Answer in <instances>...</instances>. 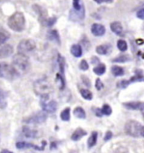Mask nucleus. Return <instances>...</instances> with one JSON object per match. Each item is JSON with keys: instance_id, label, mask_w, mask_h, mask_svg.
<instances>
[{"instance_id": "nucleus-2", "label": "nucleus", "mask_w": 144, "mask_h": 153, "mask_svg": "<svg viewBox=\"0 0 144 153\" xmlns=\"http://www.w3.org/2000/svg\"><path fill=\"white\" fill-rule=\"evenodd\" d=\"M20 73L15 67L9 63L0 62V77L9 81H14L19 78Z\"/></svg>"}, {"instance_id": "nucleus-40", "label": "nucleus", "mask_w": 144, "mask_h": 153, "mask_svg": "<svg viewBox=\"0 0 144 153\" xmlns=\"http://www.w3.org/2000/svg\"><path fill=\"white\" fill-rule=\"evenodd\" d=\"M137 17L140 19H144V8L141 9L139 11H137Z\"/></svg>"}, {"instance_id": "nucleus-24", "label": "nucleus", "mask_w": 144, "mask_h": 153, "mask_svg": "<svg viewBox=\"0 0 144 153\" xmlns=\"http://www.w3.org/2000/svg\"><path fill=\"white\" fill-rule=\"evenodd\" d=\"M93 71H94V72H95L97 76H101V75L104 74L105 72H106V67H105L104 64L99 63V64H98V66H96L93 69Z\"/></svg>"}, {"instance_id": "nucleus-41", "label": "nucleus", "mask_w": 144, "mask_h": 153, "mask_svg": "<svg viewBox=\"0 0 144 153\" xmlns=\"http://www.w3.org/2000/svg\"><path fill=\"white\" fill-rule=\"evenodd\" d=\"M95 3L99 4H101L103 3H106V4H110V3H113V0H94Z\"/></svg>"}, {"instance_id": "nucleus-48", "label": "nucleus", "mask_w": 144, "mask_h": 153, "mask_svg": "<svg viewBox=\"0 0 144 153\" xmlns=\"http://www.w3.org/2000/svg\"><path fill=\"white\" fill-rule=\"evenodd\" d=\"M1 99H2V95H1V92H0V102H1Z\"/></svg>"}, {"instance_id": "nucleus-19", "label": "nucleus", "mask_w": 144, "mask_h": 153, "mask_svg": "<svg viewBox=\"0 0 144 153\" xmlns=\"http://www.w3.org/2000/svg\"><path fill=\"white\" fill-rule=\"evenodd\" d=\"M111 45L109 44H103L96 47L95 51L97 52V54L99 55H108L111 51Z\"/></svg>"}, {"instance_id": "nucleus-35", "label": "nucleus", "mask_w": 144, "mask_h": 153, "mask_svg": "<svg viewBox=\"0 0 144 153\" xmlns=\"http://www.w3.org/2000/svg\"><path fill=\"white\" fill-rule=\"evenodd\" d=\"M89 68H90V66H89V64L87 62V61L86 60H82L81 62L79 64L80 70H82V71H87L89 69Z\"/></svg>"}, {"instance_id": "nucleus-47", "label": "nucleus", "mask_w": 144, "mask_h": 153, "mask_svg": "<svg viewBox=\"0 0 144 153\" xmlns=\"http://www.w3.org/2000/svg\"><path fill=\"white\" fill-rule=\"evenodd\" d=\"M1 153H12V152H9L8 150H3L1 151Z\"/></svg>"}, {"instance_id": "nucleus-23", "label": "nucleus", "mask_w": 144, "mask_h": 153, "mask_svg": "<svg viewBox=\"0 0 144 153\" xmlns=\"http://www.w3.org/2000/svg\"><path fill=\"white\" fill-rule=\"evenodd\" d=\"M10 37V34L4 30L2 26H0V45L4 44L6 41H8Z\"/></svg>"}, {"instance_id": "nucleus-7", "label": "nucleus", "mask_w": 144, "mask_h": 153, "mask_svg": "<svg viewBox=\"0 0 144 153\" xmlns=\"http://www.w3.org/2000/svg\"><path fill=\"white\" fill-rule=\"evenodd\" d=\"M49 100V95H46L41 97V106L42 109L46 113L53 114L57 111V104L55 100Z\"/></svg>"}, {"instance_id": "nucleus-39", "label": "nucleus", "mask_w": 144, "mask_h": 153, "mask_svg": "<svg viewBox=\"0 0 144 153\" xmlns=\"http://www.w3.org/2000/svg\"><path fill=\"white\" fill-rule=\"evenodd\" d=\"M113 134L111 131H107L106 133H105V135H104V141H108L110 140L112 138Z\"/></svg>"}, {"instance_id": "nucleus-5", "label": "nucleus", "mask_w": 144, "mask_h": 153, "mask_svg": "<svg viewBox=\"0 0 144 153\" xmlns=\"http://www.w3.org/2000/svg\"><path fill=\"white\" fill-rule=\"evenodd\" d=\"M34 89L36 94H38L40 97L49 95L51 91V86L48 82L46 81V78H41L35 82L34 83Z\"/></svg>"}, {"instance_id": "nucleus-26", "label": "nucleus", "mask_w": 144, "mask_h": 153, "mask_svg": "<svg viewBox=\"0 0 144 153\" xmlns=\"http://www.w3.org/2000/svg\"><path fill=\"white\" fill-rule=\"evenodd\" d=\"M73 114L78 119H82L84 120L86 118V113L84 111V109L82 107H76L73 110Z\"/></svg>"}, {"instance_id": "nucleus-29", "label": "nucleus", "mask_w": 144, "mask_h": 153, "mask_svg": "<svg viewBox=\"0 0 144 153\" xmlns=\"http://www.w3.org/2000/svg\"><path fill=\"white\" fill-rule=\"evenodd\" d=\"M60 117L63 121H69L70 120V108H64L61 112Z\"/></svg>"}, {"instance_id": "nucleus-8", "label": "nucleus", "mask_w": 144, "mask_h": 153, "mask_svg": "<svg viewBox=\"0 0 144 153\" xmlns=\"http://www.w3.org/2000/svg\"><path fill=\"white\" fill-rule=\"evenodd\" d=\"M46 120H47V114L43 110V111H38V112L35 113L30 117L25 119L24 121L26 122V124L38 125V124H43Z\"/></svg>"}, {"instance_id": "nucleus-38", "label": "nucleus", "mask_w": 144, "mask_h": 153, "mask_svg": "<svg viewBox=\"0 0 144 153\" xmlns=\"http://www.w3.org/2000/svg\"><path fill=\"white\" fill-rule=\"evenodd\" d=\"M81 79H82V81L84 82V85H86L88 88H90L91 87V82H90V80L86 76H81Z\"/></svg>"}, {"instance_id": "nucleus-21", "label": "nucleus", "mask_w": 144, "mask_h": 153, "mask_svg": "<svg viewBox=\"0 0 144 153\" xmlns=\"http://www.w3.org/2000/svg\"><path fill=\"white\" fill-rule=\"evenodd\" d=\"M71 54L75 57H81L83 55V48L79 44H74L71 46Z\"/></svg>"}, {"instance_id": "nucleus-36", "label": "nucleus", "mask_w": 144, "mask_h": 153, "mask_svg": "<svg viewBox=\"0 0 144 153\" xmlns=\"http://www.w3.org/2000/svg\"><path fill=\"white\" fill-rule=\"evenodd\" d=\"M72 6L75 10H80L83 7L80 4V0H72Z\"/></svg>"}, {"instance_id": "nucleus-31", "label": "nucleus", "mask_w": 144, "mask_h": 153, "mask_svg": "<svg viewBox=\"0 0 144 153\" xmlns=\"http://www.w3.org/2000/svg\"><path fill=\"white\" fill-rule=\"evenodd\" d=\"M56 81L60 83V86H59V88L61 90H63L65 88V85H66V82H65V76H63L62 74L60 73H57V76H56Z\"/></svg>"}, {"instance_id": "nucleus-46", "label": "nucleus", "mask_w": 144, "mask_h": 153, "mask_svg": "<svg viewBox=\"0 0 144 153\" xmlns=\"http://www.w3.org/2000/svg\"><path fill=\"white\" fill-rule=\"evenodd\" d=\"M141 137L144 138V126H142V129H141Z\"/></svg>"}, {"instance_id": "nucleus-18", "label": "nucleus", "mask_w": 144, "mask_h": 153, "mask_svg": "<svg viewBox=\"0 0 144 153\" xmlns=\"http://www.w3.org/2000/svg\"><path fill=\"white\" fill-rule=\"evenodd\" d=\"M87 131H85L84 129L82 128H77L75 131L72 134V136H71V139L73 141H78L79 140H81L84 136L87 135Z\"/></svg>"}, {"instance_id": "nucleus-14", "label": "nucleus", "mask_w": 144, "mask_h": 153, "mask_svg": "<svg viewBox=\"0 0 144 153\" xmlns=\"http://www.w3.org/2000/svg\"><path fill=\"white\" fill-rule=\"evenodd\" d=\"M91 32L95 36H102L105 34V27L103 25L95 23L91 26Z\"/></svg>"}, {"instance_id": "nucleus-33", "label": "nucleus", "mask_w": 144, "mask_h": 153, "mask_svg": "<svg viewBox=\"0 0 144 153\" xmlns=\"http://www.w3.org/2000/svg\"><path fill=\"white\" fill-rule=\"evenodd\" d=\"M127 47H128L127 43L124 40H119L117 41V48L120 50L121 51H123V52L126 51L127 50Z\"/></svg>"}, {"instance_id": "nucleus-43", "label": "nucleus", "mask_w": 144, "mask_h": 153, "mask_svg": "<svg viewBox=\"0 0 144 153\" xmlns=\"http://www.w3.org/2000/svg\"><path fill=\"white\" fill-rule=\"evenodd\" d=\"M91 62H92V64H99L100 61H99V58H97V56H94L91 60Z\"/></svg>"}, {"instance_id": "nucleus-42", "label": "nucleus", "mask_w": 144, "mask_h": 153, "mask_svg": "<svg viewBox=\"0 0 144 153\" xmlns=\"http://www.w3.org/2000/svg\"><path fill=\"white\" fill-rule=\"evenodd\" d=\"M95 115L97 116V117H102L103 115H102V114H101V111H100V108H97L95 109Z\"/></svg>"}, {"instance_id": "nucleus-45", "label": "nucleus", "mask_w": 144, "mask_h": 153, "mask_svg": "<svg viewBox=\"0 0 144 153\" xmlns=\"http://www.w3.org/2000/svg\"><path fill=\"white\" fill-rule=\"evenodd\" d=\"M51 150H52V149H56L57 148V145H56V142H51Z\"/></svg>"}, {"instance_id": "nucleus-49", "label": "nucleus", "mask_w": 144, "mask_h": 153, "mask_svg": "<svg viewBox=\"0 0 144 153\" xmlns=\"http://www.w3.org/2000/svg\"><path fill=\"white\" fill-rule=\"evenodd\" d=\"M142 112V114H143V119H144V110L143 111H141Z\"/></svg>"}, {"instance_id": "nucleus-3", "label": "nucleus", "mask_w": 144, "mask_h": 153, "mask_svg": "<svg viewBox=\"0 0 144 153\" xmlns=\"http://www.w3.org/2000/svg\"><path fill=\"white\" fill-rule=\"evenodd\" d=\"M13 64L17 70H19L21 72H28L30 67H31V63L30 60L24 53L18 52L16 55H14L13 57Z\"/></svg>"}, {"instance_id": "nucleus-44", "label": "nucleus", "mask_w": 144, "mask_h": 153, "mask_svg": "<svg viewBox=\"0 0 144 153\" xmlns=\"http://www.w3.org/2000/svg\"><path fill=\"white\" fill-rule=\"evenodd\" d=\"M136 42H137V45H143L144 44V41L143 39H137V40L136 41Z\"/></svg>"}, {"instance_id": "nucleus-25", "label": "nucleus", "mask_w": 144, "mask_h": 153, "mask_svg": "<svg viewBox=\"0 0 144 153\" xmlns=\"http://www.w3.org/2000/svg\"><path fill=\"white\" fill-rule=\"evenodd\" d=\"M57 63H58V67L60 69V74L64 76L65 75V59L60 54L57 55Z\"/></svg>"}, {"instance_id": "nucleus-32", "label": "nucleus", "mask_w": 144, "mask_h": 153, "mask_svg": "<svg viewBox=\"0 0 144 153\" xmlns=\"http://www.w3.org/2000/svg\"><path fill=\"white\" fill-rule=\"evenodd\" d=\"M100 111L102 115H105V116H110L112 114V108L109 105V104H103L102 108H100Z\"/></svg>"}, {"instance_id": "nucleus-28", "label": "nucleus", "mask_w": 144, "mask_h": 153, "mask_svg": "<svg viewBox=\"0 0 144 153\" xmlns=\"http://www.w3.org/2000/svg\"><path fill=\"white\" fill-rule=\"evenodd\" d=\"M131 61V57L129 55H121L119 56H117L116 58L112 60L113 62H119V63H125Z\"/></svg>"}, {"instance_id": "nucleus-13", "label": "nucleus", "mask_w": 144, "mask_h": 153, "mask_svg": "<svg viewBox=\"0 0 144 153\" xmlns=\"http://www.w3.org/2000/svg\"><path fill=\"white\" fill-rule=\"evenodd\" d=\"M122 105L128 110H144V102H126Z\"/></svg>"}, {"instance_id": "nucleus-6", "label": "nucleus", "mask_w": 144, "mask_h": 153, "mask_svg": "<svg viewBox=\"0 0 144 153\" xmlns=\"http://www.w3.org/2000/svg\"><path fill=\"white\" fill-rule=\"evenodd\" d=\"M144 81V75L143 73L142 70H136L135 71V75L132 76L131 77L130 79L128 80H122V81L118 82V83L116 84L117 88H127L129 84L132 83V82H142Z\"/></svg>"}, {"instance_id": "nucleus-4", "label": "nucleus", "mask_w": 144, "mask_h": 153, "mask_svg": "<svg viewBox=\"0 0 144 153\" xmlns=\"http://www.w3.org/2000/svg\"><path fill=\"white\" fill-rule=\"evenodd\" d=\"M141 123L137 120H128L125 125V132L126 135H130L131 137L137 138L141 137V129H142Z\"/></svg>"}, {"instance_id": "nucleus-10", "label": "nucleus", "mask_w": 144, "mask_h": 153, "mask_svg": "<svg viewBox=\"0 0 144 153\" xmlns=\"http://www.w3.org/2000/svg\"><path fill=\"white\" fill-rule=\"evenodd\" d=\"M46 145V141L43 140L42 141V146H37L33 143H30V142H25V141H19L16 143L15 146L16 148L19 150H22V149H30L33 148L36 150V151H44L45 150V146Z\"/></svg>"}, {"instance_id": "nucleus-17", "label": "nucleus", "mask_w": 144, "mask_h": 153, "mask_svg": "<svg viewBox=\"0 0 144 153\" xmlns=\"http://www.w3.org/2000/svg\"><path fill=\"white\" fill-rule=\"evenodd\" d=\"M14 48L10 45H4L0 48V59L9 57V56L13 54Z\"/></svg>"}, {"instance_id": "nucleus-11", "label": "nucleus", "mask_w": 144, "mask_h": 153, "mask_svg": "<svg viewBox=\"0 0 144 153\" xmlns=\"http://www.w3.org/2000/svg\"><path fill=\"white\" fill-rule=\"evenodd\" d=\"M85 16V10H84V7L83 6L80 10H71L69 13V19L72 20L73 22H77V21H81L84 19Z\"/></svg>"}, {"instance_id": "nucleus-30", "label": "nucleus", "mask_w": 144, "mask_h": 153, "mask_svg": "<svg viewBox=\"0 0 144 153\" xmlns=\"http://www.w3.org/2000/svg\"><path fill=\"white\" fill-rule=\"evenodd\" d=\"M79 92H80V94L83 97V99H86V100H92L93 99V94L89 89L82 88L79 90Z\"/></svg>"}, {"instance_id": "nucleus-12", "label": "nucleus", "mask_w": 144, "mask_h": 153, "mask_svg": "<svg viewBox=\"0 0 144 153\" xmlns=\"http://www.w3.org/2000/svg\"><path fill=\"white\" fill-rule=\"evenodd\" d=\"M33 9L36 11V13L38 14V19H39V22L41 23V25H43L44 22L46 20V19L48 18L47 17V12L46 11L45 9L43 8H41V6L39 5L35 4L33 5Z\"/></svg>"}, {"instance_id": "nucleus-16", "label": "nucleus", "mask_w": 144, "mask_h": 153, "mask_svg": "<svg viewBox=\"0 0 144 153\" xmlns=\"http://www.w3.org/2000/svg\"><path fill=\"white\" fill-rule=\"evenodd\" d=\"M22 133L26 138H36L38 136V131L35 129H31L29 126H23Z\"/></svg>"}, {"instance_id": "nucleus-1", "label": "nucleus", "mask_w": 144, "mask_h": 153, "mask_svg": "<svg viewBox=\"0 0 144 153\" xmlns=\"http://www.w3.org/2000/svg\"><path fill=\"white\" fill-rule=\"evenodd\" d=\"M25 18L21 12H15L8 19L9 27L15 32H21L25 28Z\"/></svg>"}, {"instance_id": "nucleus-37", "label": "nucleus", "mask_w": 144, "mask_h": 153, "mask_svg": "<svg viewBox=\"0 0 144 153\" xmlns=\"http://www.w3.org/2000/svg\"><path fill=\"white\" fill-rule=\"evenodd\" d=\"M95 88L98 91H100L104 88V83L99 78H97L95 81Z\"/></svg>"}, {"instance_id": "nucleus-22", "label": "nucleus", "mask_w": 144, "mask_h": 153, "mask_svg": "<svg viewBox=\"0 0 144 153\" xmlns=\"http://www.w3.org/2000/svg\"><path fill=\"white\" fill-rule=\"evenodd\" d=\"M97 140H98V133L96 131H93L90 137L88 139V141H87L88 148L90 149L94 147L95 145L97 144Z\"/></svg>"}, {"instance_id": "nucleus-34", "label": "nucleus", "mask_w": 144, "mask_h": 153, "mask_svg": "<svg viewBox=\"0 0 144 153\" xmlns=\"http://www.w3.org/2000/svg\"><path fill=\"white\" fill-rule=\"evenodd\" d=\"M56 22H57V18L56 17H51V18L46 19V20L42 25L46 26V27H51L52 25H54Z\"/></svg>"}, {"instance_id": "nucleus-20", "label": "nucleus", "mask_w": 144, "mask_h": 153, "mask_svg": "<svg viewBox=\"0 0 144 153\" xmlns=\"http://www.w3.org/2000/svg\"><path fill=\"white\" fill-rule=\"evenodd\" d=\"M47 38L51 41H54L56 43H57L58 45L61 44V40H60V36H59L58 32L56 30H50L47 32Z\"/></svg>"}, {"instance_id": "nucleus-15", "label": "nucleus", "mask_w": 144, "mask_h": 153, "mask_svg": "<svg viewBox=\"0 0 144 153\" xmlns=\"http://www.w3.org/2000/svg\"><path fill=\"white\" fill-rule=\"evenodd\" d=\"M110 30L113 33H115L118 36H123V27L121 22L119 21H114L110 25Z\"/></svg>"}, {"instance_id": "nucleus-9", "label": "nucleus", "mask_w": 144, "mask_h": 153, "mask_svg": "<svg viewBox=\"0 0 144 153\" xmlns=\"http://www.w3.org/2000/svg\"><path fill=\"white\" fill-rule=\"evenodd\" d=\"M35 49H36V42L33 40H31V39L22 40L19 43L18 46H17L18 52L24 53V54L31 52Z\"/></svg>"}, {"instance_id": "nucleus-27", "label": "nucleus", "mask_w": 144, "mask_h": 153, "mask_svg": "<svg viewBox=\"0 0 144 153\" xmlns=\"http://www.w3.org/2000/svg\"><path fill=\"white\" fill-rule=\"evenodd\" d=\"M111 72H112V74L115 76H122L124 75V69L121 67H119V66H116V65H114L112 66V68H111Z\"/></svg>"}]
</instances>
